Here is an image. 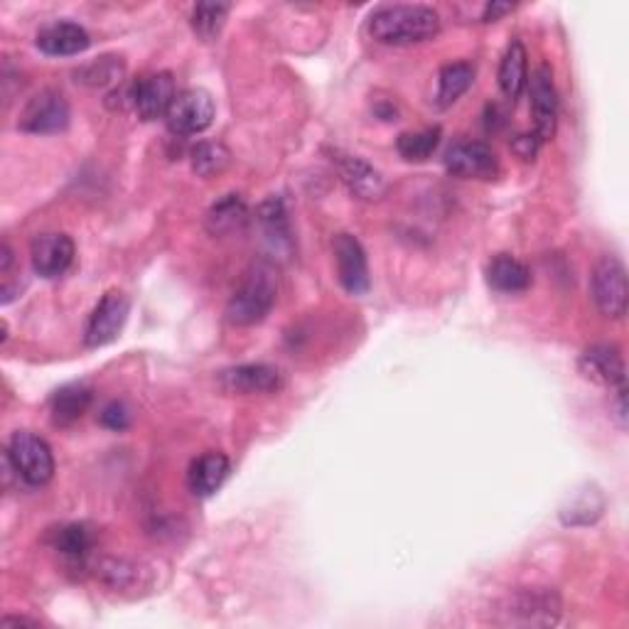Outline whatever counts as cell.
<instances>
[{
    "instance_id": "1",
    "label": "cell",
    "mask_w": 629,
    "mask_h": 629,
    "mask_svg": "<svg viewBox=\"0 0 629 629\" xmlns=\"http://www.w3.org/2000/svg\"><path fill=\"white\" fill-rule=\"evenodd\" d=\"M438 33L440 15L428 5H383L369 17V35L389 47L428 42Z\"/></svg>"
},
{
    "instance_id": "2",
    "label": "cell",
    "mask_w": 629,
    "mask_h": 629,
    "mask_svg": "<svg viewBox=\"0 0 629 629\" xmlns=\"http://www.w3.org/2000/svg\"><path fill=\"white\" fill-rule=\"evenodd\" d=\"M278 298L276 271L268 264H256L243 278L237 293L227 305V320L237 327H251L264 323Z\"/></svg>"
},
{
    "instance_id": "3",
    "label": "cell",
    "mask_w": 629,
    "mask_h": 629,
    "mask_svg": "<svg viewBox=\"0 0 629 629\" xmlns=\"http://www.w3.org/2000/svg\"><path fill=\"white\" fill-rule=\"evenodd\" d=\"M5 465L17 475L27 487H45L54 477V455L47 440L40 436L17 430L8 440Z\"/></svg>"
},
{
    "instance_id": "4",
    "label": "cell",
    "mask_w": 629,
    "mask_h": 629,
    "mask_svg": "<svg viewBox=\"0 0 629 629\" xmlns=\"http://www.w3.org/2000/svg\"><path fill=\"white\" fill-rule=\"evenodd\" d=\"M500 613L504 625L549 627L558 622L561 597L549 588H524L504 600Z\"/></svg>"
},
{
    "instance_id": "5",
    "label": "cell",
    "mask_w": 629,
    "mask_h": 629,
    "mask_svg": "<svg viewBox=\"0 0 629 629\" xmlns=\"http://www.w3.org/2000/svg\"><path fill=\"white\" fill-rule=\"evenodd\" d=\"M590 293L600 313L609 320H622L627 315V268L617 256H603L590 276Z\"/></svg>"
},
{
    "instance_id": "6",
    "label": "cell",
    "mask_w": 629,
    "mask_h": 629,
    "mask_svg": "<svg viewBox=\"0 0 629 629\" xmlns=\"http://www.w3.org/2000/svg\"><path fill=\"white\" fill-rule=\"evenodd\" d=\"M70 121L72 109L67 99H64L60 91L45 89L40 93H35V97L25 103L21 121H17V128L35 136H54L67 130Z\"/></svg>"
},
{
    "instance_id": "7",
    "label": "cell",
    "mask_w": 629,
    "mask_h": 629,
    "mask_svg": "<svg viewBox=\"0 0 629 629\" xmlns=\"http://www.w3.org/2000/svg\"><path fill=\"white\" fill-rule=\"evenodd\" d=\"M217 106L204 89H187L177 93L171 111H167V128L175 136H200L214 124Z\"/></svg>"
},
{
    "instance_id": "8",
    "label": "cell",
    "mask_w": 629,
    "mask_h": 629,
    "mask_svg": "<svg viewBox=\"0 0 629 629\" xmlns=\"http://www.w3.org/2000/svg\"><path fill=\"white\" fill-rule=\"evenodd\" d=\"M128 298L121 290H109L89 315L87 330H84V344L89 350H99V347L114 342L128 320Z\"/></svg>"
},
{
    "instance_id": "9",
    "label": "cell",
    "mask_w": 629,
    "mask_h": 629,
    "mask_svg": "<svg viewBox=\"0 0 629 629\" xmlns=\"http://www.w3.org/2000/svg\"><path fill=\"white\" fill-rule=\"evenodd\" d=\"M445 171L463 180H494L500 175V161L482 140H457L445 153Z\"/></svg>"
},
{
    "instance_id": "10",
    "label": "cell",
    "mask_w": 629,
    "mask_h": 629,
    "mask_svg": "<svg viewBox=\"0 0 629 629\" xmlns=\"http://www.w3.org/2000/svg\"><path fill=\"white\" fill-rule=\"evenodd\" d=\"M130 106L143 121H158L167 116L173 101L177 99L175 79L171 72H155L148 77H140L138 81L130 84L128 89Z\"/></svg>"
},
{
    "instance_id": "11",
    "label": "cell",
    "mask_w": 629,
    "mask_h": 629,
    "mask_svg": "<svg viewBox=\"0 0 629 629\" xmlns=\"http://www.w3.org/2000/svg\"><path fill=\"white\" fill-rule=\"evenodd\" d=\"M219 389L231 397H256V393H276L284 389V377L276 366L268 364H239L219 372Z\"/></svg>"
},
{
    "instance_id": "12",
    "label": "cell",
    "mask_w": 629,
    "mask_h": 629,
    "mask_svg": "<svg viewBox=\"0 0 629 629\" xmlns=\"http://www.w3.org/2000/svg\"><path fill=\"white\" fill-rule=\"evenodd\" d=\"M332 251H335L337 278H340V286L350 295H364L372 286V278H369V264H366V253L360 239H354L352 234H337L332 241Z\"/></svg>"
},
{
    "instance_id": "13",
    "label": "cell",
    "mask_w": 629,
    "mask_h": 629,
    "mask_svg": "<svg viewBox=\"0 0 629 629\" xmlns=\"http://www.w3.org/2000/svg\"><path fill=\"white\" fill-rule=\"evenodd\" d=\"M531 116H533V134L541 143L556 136L558 124V93L556 84H553V72L546 64L531 74Z\"/></svg>"
},
{
    "instance_id": "14",
    "label": "cell",
    "mask_w": 629,
    "mask_h": 629,
    "mask_svg": "<svg viewBox=\"0 0 629 629\" xmlns=\"http://www.w3.org/2000/svg\"><path fill=\"white\" fill-rule=\"evenodd\" d=\"M578 369L588 381L597 383L615 391L619 387H627V366L622 360V352L615 344H593L580 354Z\"/></svg>"
},
{
    "instance_id": "15",
    "label": "cell",
    "mask_w": 629,
    "mask_h": 629,
    "mask_svg": "<svg viewBox=\"0 0 629 629\" xmlns=\"http://www.w3.org/2000/svg\"><path fill=\"white\" fill-rule=\"evenodd\" d=\"M74 241L67 234H40L30 243V261L33 271L40 278H60L74 264Z\"/></svg>"
},
{
    "instance_id": "16",
    "label": "cell",
    "mask_w": 629,
    "mask_h": 629,
    "mask_svg": "<svg viewBox=\"0 0 629 629\" xmlns=\"http://www.w3.org/2000/svg\"><path fill=\"white\" fill-rule=\"evenodd\" d=\"M35 45L47 58H72V54H81L89 50L91 35L84 30L79 23L58 21L45 25L42 30L37 33Z\"/></svg>"
},
{
    "instance_id": "17",
    "label": "cell",
    "mask_w": 629,
    "mask_h": 629,
    "mask_svg": "<svg viewBox=\"0 0 629 629\" xmlns=\"http://www.w3.org/2000/svg\"><path fill=\"white\" fill-rule=\"evenodd\" d=\"M332 161L337 163V173H340L347 190H350L354 197H360V200L374 202L387 192V183H383L381 173L374 171L364 158L337 153V158H332Z\"/></svg>"
},
{
    "instance_id": "18",
    "label": "cell",
    "mask_w": 629,
    "mask_h": 629,
    "mask_svg": "<svg viewBox=\"0 0 629 629\" xmlns=\"http://www.w3.org/2000/svg\"><path fill=\"white\" fill-rule=\"evenodd\" d=\"M229 473H231V463L227 455L204 453L190 465V473H187V487H190V492L194 496H212L214 492L222 490V485L227 482Z\"/></svg>"
},
{
    "instance_id": "19",
    "label": "cell",
    "mask_w": 629,
    "mask_h": 629,
    "mask_svg": "<svg viewBox=\"0 0 629 629\" xmlns=\"http://www.w3.org/2000/svg\"><path fill=\"white\" fill-rule=\"evenodd\" d=\"M487 284L492 290L504 295H516L529 290L531 286V271L521 264L519 259L510 256V253H496V256L487 264Z\"/></svg>"
},
{
    "instance_id": "20",
    "label": "cell",
    "mask_w": 629,
    "mask_h": 629,
    "mask_svg": "<svg viewBox=\"0 0 629 629\" xmlns=\"http://www.w3.org/2000/svg\"><path fill=\"white\" fill-rule=\"evenodd\" d=\"M93 393L87 383H67L60 391H54L50 399V418L54 426L70 428L89 411Z\"/></svg>"
},
{
    "instance_id": "21",
    "label": "cell",
    "mask_w": 629,
    "mask_h": 629,
    "mask_svg": "<svg viewBox=\"0 0 629 629\" xmlns=\"http://www.w3.org/2000/svg\"><path fill=\"white\" fill-rule=\"evenodd\" d=\"M500 89L506 99L516 101L529 87V54L519 40H512L500 62Z\"/></svg>"
},
{
    "instance_id": "22",
    "label": "cell",
    "mask_w": 629,
    "mask_h": 629,
    "mask_svg": "<svg viewBox=\"0 0 629 629\" xmlns=\"http://www.w3.org/2000/svg\"><path fill=\"white\" fill-rule=\"evenodd\" d=\"M249 222V206L239 194H224L206 212V229L212 237H229L234 231H241Z\"/></svg>"
},
{
    "instance_id": "23",
    "label": "cell",
    "mask_w": 629,
    "mask_h": 629,
    "mask_svg": "<svg viewBox=\"0 0 629 629\" xmlns=\"http://www.w3.org/2000/svg\"><path fill=\"white\" fill-rule=\"evenodd\" d=\"M93 546H97V537H93L87 524H67V527L54 533V551L70 566H87Z\"/></svg>"
},
{
    "instance_id": "24",
    "label": "cell",
    "mask_w": 629,
    "mask_h": 629,
    "mask_svg": "<svg viewBox=\"0 0 629 629\" xmlns=\"http://www.w3.org/2000/svg\"><path fill=\"white\" fill-rule=\"evenodd\" d=\"M97 576L103 580V586L111 590H138L146 588V568L140 563L126 561V558H103L97 566Z\"/></svg>"
},
{
    "instance_id": "25",
    "label": "cell",
    "mask_w": 629,
    "mask_h": 629,
    "mask_svg": "<svg viewBox=\"0 0 629 629\" xmlns=\"http://www.w3.org/2000/svg\"><path fill=\"white\" fill-rule=\"evenodd\" d=\"M475 67L469 62H453L445 64L438 74V106L448 109L473 87Z\"/></svg>"
},
{
    "instance_id": "26",
    "label": "cell",
    "mask_w": 629,
    "mask_h": 629,
    "mask_svg": "<svg viewBox=\"0 0 629 629\" xmlns=\"http://www.w3.org/2000/svg\"><path fill=\"white\" fill-rule=\"evenodd\" d=\"M440 146V128L416 130V134H401L397 140V150L403 161L424 163L436 153Z\"/></svg>"
},
{
    "instance_id": "27",
    "label": "cell",
    "mask_w": 629,
    "mask_h": 629,
    "mask_svg": "<svg viewBox=\"0 0 629 629\" xmlns=\"http://www.w3.org/2000/svg\"><path fill=\"white\" fill-rule=\"evenodd\" d=\"M231 11V5L227 3H200L194 5L192 11V30L204 42L217 40L224 23H227V15Z\"/></svg>"
},
{
    "instance_id": "28",
    "label": "cell",
    "mask_w": 629,
    "mask_h": 629,
    "mask_svg": "<svg viewBox=\"0 0 629 629\" xmlns=\"http://www.w3.org/2000/svg\"><path fill=\"white\" fill-rule=\"evenodd\" d=\"M231 163V153L222 143H214V140H204V143L197 146L192 150V171L210 180L214 175H222Z\"/></svg>"
},
{
    "instance_id": "29",
    "label": "cell",
    "mask_w": 629,
    "mask_h": 629,
    "mask_svg": "<svg viewBox=\"0 0 629 629\" xmlns=\"http://www.w3.org/2000/svg\"><path fill=\"white\" fill-rule=\"evenodd\" d=\"M595 496H600V492H580L576 500H573L566 510L561 512V519L563 524H568V527H580V524H593L600 514L605 510V500H597L593 504Z\"/></svg>"
},
{
    "instance_id": "30",
    "label": "cell",
    "mask_w": 629,
    "mask_h": 629,
    "mask_svg": "<svg viewBox=\"0 0 629 629\" xmlns=\"http://www.w3.org/2000/svg\"><path fill=\"white\" fill-rule=\"evenodd\" d=\"M77 81L89 84V87H109V84H116L124 77V62L116 58H101L77 72Z\"/></svg>"
},
{
    "instance_id": "31",
    "label": "cell",
    "mask_w": 629,
    "mask_h": 629,
    "mask_svg": "<svg viewBox=\"0 0 629 629\" xmlns=\"http://www.w3.org/2000/svg\"><path fill=\"white\" fill-rule=\"evenodd\" d=\"M261 224H264L266 234L274 241H288V214H286V206L280 200H268L266 204H261Z\"/></svg>"
},
{
    "instance_id": "32",
    "label": "cell",
    "mask_w": 629,
    "mask_h": 629,
    "mask_svg": "<svg viewBox=\"0 0 629 629\" xmlns=\"http://www.w3.org/2000/svg\"><path fill=\"white\" fill-rule=\"evenodd\" d=\"M101 426L114 430V433H121V430H126L130 426V420H134V413L126 406L124 401H111L109 406H103L101 411Z\"/></svg>"
},
{
    "instance_id": "33",
    "label": "cell",
    "mask_w": 629,
    "mask_h": 629,
    "mask_svg": "<svg viewBox=\"0 0 629 629\" xmlns=\"http://www.w3.org/2000/svg\"><path fill=\"white\" fill-rule=\"evenodd\" d=\"M541 146L543 143L537 138V134H521L512 140V150L516 153V158H521V161H527V163L539 155Z\"/></svg>"
},
{
    "instance_id": "34",
    "label": "cell",
    "mask_w": 629,
    "mask_h": 629,
    "mask_svg": "<svg viewBox=\"0 0 629 629\" xmlns=\"http://www.w3.org/2000/svg\"><path fill=\"white\" fill-rule=\"evenodd\" d=\"M613 416L619 428H627V387L613 391Z\"/></svg>"
},
{
    "instance_id": "35",
    "label": "cell",
    "mask_w": 629,
    "mask_h": 629,
    "mask_svg": "<svg viewBox=\"0 0 629 629\" xmlns=\"http://www.w3.org/2000/svg\"><path fill=\"white\" fill-rule=\"evenodd\" d=\"M512 11H514L512 3H487L485 13H482V23H496L500 17H504L506 13H512Z\"/></svg>"
}]
</instances>
